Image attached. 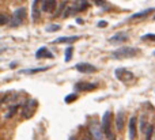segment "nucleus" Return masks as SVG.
I'll return each instance as SVG.
<instances>
[{
	"label": "nucleus",
	"mask_w": 155,
	"mask_h": 140,
	"mask_svg": "<svg viewBox=\"0 0 155 140\" xmlns=\"http://www.w3.org/2000/svg\"><path fill=\"white\" fill-rule=\"evenodd\" d=\"M18 108H19V105H14V106H11L10 110H8V113L5 114V119H10V117H12L14 114H15V112L18 110Z\"/></svg>",
	"instance_id": "5701e85b"
},
{
	"label": "nucleus",
	"mask_w": 155,
	"mask_h": 140,
	"mask_svg": "<svg viewBox=\"0 0 155 140\" xmlns=\"http://www.w3.org/2000/svg\"><path fill=\"white\" fill-rule=\"evenodd\" d=\"M146 122H147V116L146 114H143L142 116V119H140V122H139V125H140V131L142 132H146Z\"/></svg>",
	"instance_id": "aec40b11"
},
{
	"label": "nucleus",
	"mask_w": 155,
	"mask_h": 140,
	"mask_svg": "<svg viewBox=\"0 0 155 140\" xmlns=\"http://www.w3.org/2000/svg\"><path fill=\"white\" fill-rule=\"evenodd\" d=\"M60 30V24H49L46 26V31L52 33V31H59Z\"/></svg>",
	"instance_id": "b1692460"
},
{
	"label": "nucleus",
	"mask_w": 155,
	"mask_h": 140,
	"mask_svg": "<svg viewBox=\"0 0 155 140\" xmlns=\"http://www.w3.org/2000/svg\"><path fill=\"white\" fill-rule=\"evenodd\" d=\"M56 4H57L56 0H44L41 11H44V12H52L56 8Z\"/></svg>",
	"instance_id": "ddd939ff"
},
{
	"label": "nucleus",
	"mask_w": 155,
	"mask_h": 140,
	"mask_svg": "<svg viewBox=\"0 0 155 140\" xmlns=\"http://www.w3.org/2000/svg\"><path fill=\"white\" fill-rule=\"evenodd\" d=\"M71 140H76V139L75 138H71Z\"/></svg>",
	"instance_id": "c85d7f7f"
},
{
	"label": "nucleus",
	"mask_w": 155,
	"mask_h": 140,
	"mask_svg": "<svg viewBox=\"0 0 155 140\" xmlns=\"http://www.w3.org/2000/svg\"><path fill=\"white\" fill-rule=\"evenodd\" d=\"M74 68H75L76 71H79V72H82V73H94V72L98 71V68H97L95 65L90 64V63H78Z\"/></svg>",
	"instance_id": "0eeeda50"
},
{
	"label": "nucleus",
	"mask_w": 155,
	"mask_h": 140,
	"mask_svg": "<svg viewBox=\"0 0 155 140\" xmlns=\"http://www.w3.org/2000/svg\"><path fill=\"white\" fill-rule=\"evenodd\" d=\"M140 53V50L134 46H121V48L116 49L112 53L113 59H128V57H135Z\"/></svg>",
	"instance_id": "f257e3e1"
},
{
	"label": "nucleus",
	"mask_w": 155,
	"mask_h": 140,
	"mask_svg": "<svg viewBox=\"0 0 155 140\" xmlns=\"http://www.w3.org/2000/svg\"><path fill=\"white\" fill-rule=\"evenodd\" d=\"M114 75H116V78L120 82H123V83H129V82H132L135 78L134 73L129 70H127V68H117V70L114 71Z\"/></svg>",
	"instance_id": "39448f33"
},
{
	"label": "nucleus",
	"mask_w": 155,
	"mask_h": 140,
	"mask_svg": "<svg viewBox=\"0 0 155 140\" xmlns=\"http://www.w3.org/2000/svg\"><path fill=\"white\" fill-rule=\"evenodd\" d=\"M72 53H74V48L72 46H68L67 49H65V53H64V60L65 61H71V59H72Z\"/></svg>",
	"instance_id": "6ab92c4d"
},
{
	"label": "nucleus",
	"mask_w": 155,
	"mask_h": 140,
	"mask_svg": "<svg viewBox=\"0 0 155 140\" xmlns=\"http://www.w3.org/2000/svg\"><path fill=\"white\" fill-rule=\"evenodd\" d=\"M113 140H116V138H114V139H113Z\"/></svg>",
	"instance_id": "c756f323"
},
{
	"label": "nucleus",
	"mask_w": 155,
	"mask_h": 140,
	"mask_svg": "<svg viewBox=\"0 0 155 140\" xmlns=\"http://www.w3.org/2000/svg\"><path fill=\"white\" fill-rule=\"evenodd\" d=\"M44 0H33L31 4V19L33 21H38L41 15V10H40V3H42Z\"/></svg>",
	"instance_id": "1a4fd4ad"
},
{
	"label": "nucleus",
	"mask_w": 155,
	"mask_h": 140,
	"mask_svg": "<svg viewBox=\"0 0 155 140\" xmlns=\"http://www.w3.org/2000/svg\"><path fill=\"white\" fill-rule=\"evenodd\" d=\"M79 40V37L78 35H71V37H60V38H57L54 42L56 44H61V42H64V44H72V42H75V41Z\"/></svg>",
	"instance_id": "a211bd4d"
},
{
	"label": "nucleus",
	"mask_w": 155,
	"mask_h": 140,
	"mask_svg": "<svg viewBox=\"0 0 155 140\" xmlns=\"http://www.w3.org/2000/svg\"><path fill=\"white\" fill-rule=\"evenodd\" d=\"M87 8H88V2H87V0H76V2L74 3L71 7H68L67 11H64V12H63V18H67V16H70L71 14L82 12V11L87 10Z\"/></svg>",
	"instance_id": "f03ea898"
},
{
	"label": "nucleus",
	"mask_w": 155,
	"mask_h": 140,
	"mask_svg": "<svg viewBox=\"0 0 155 140\" xmlns=\"http://www.w3.org/2000/svg\"><path fill=\"white\" fill-rule=\"evenodd\" d=\"M98 84L97 83H88V82H78V83L74 86V89L76 91H93V90L97 89Z\"/></svg>",
	"instance_id": "6e6552de"
},
{
	"label": "nucleus",
	"mask_w": 155,
	"mask_h": 140,
	"mask_svg": "<svg viewBox=\"0 0 155 140\" xmlns=\"http://www.w3.org/2000/svg\"><path fill=\"white\" fill-rule=\"evenodd\" d=\"M88 132L91 133L94 140H102L105 135L102 124H98L97 121H90V124H88Z\"/></svg>",
	"instance_id": "20e7f679"
},
{
	"label": "nucleus",
	"mask_w": 155,
	"mask_h": 140,
	"mask_svg": "<svg viewBox=\"0 0 155 140\" xmlns=\"http://www.w3.org/2000/svg\"><path fill=\"white\" fill-rule=\"evenodd\" d=\"M94 3H95L97 5H98V7H104V10H107V4H106V2H105V0H93Z\"/></svg>",
	"instance_id": "393cba45"
},
{
	"label": "nucleus",
	"mask_w": 155,
	"mask_h": 140,
	"mask_svg": "<svg viewBox=\"0 0 155 140\" xmlns=\"http://www.w3.org/2000/svg\"><path fill=\"white\" fill-rule=\"evenodd\" d=\"M143 38H144V40H153V41H155V34H146Z\"/></svg>",
	"instance_id": "a878e982"
},
{
	"label": "nucleus",
	"mask_w": 155,
	"mask_h": 140,
	"mask_svg": "<svg viewBox=\"0 0 155 140\" xmlns=\"http://www.w3.org/2000/svg\"><path fill=\"white\" fill-rule=\"evenodd\" d=\"M128 40V34L127 33H124V31H121V33H117V34H114L113 37H110L109 38V41L112 44H120V42H125V41Z\"/></svg>",
	"instance_id": "f8f14e48"
},
{
	"label": "nucleus",
	"mask_w": 155,
	"mask_h": 140,
	"mask_svg": "<svg viewBox=\"0 0 155 140\" xmlns=\"http://www.w3.org/2000/svg\"><path fill=\"white\" fill-rule=\"evenodd\" d=\"M78 99V94L76 93H74V94H70V95H67V97L64 98V102L65 103H71V102H74V101H76Z\"/></svg>",
	"instance_id": "412c9836"
},
{
	"label": "nucleus",
	"mask_w": 155,
	"mask_h": 140,
	"mask_svg": "<svg viewBox=\"0 0 155 140\" xmlns=\"http://www.w3.org/2000/svg\"><path fill=\"white\" fill-rule=\"evenodd\" d=\"M0 23H2V24H5V23H7V16H5V15H2V16H0Z\"/></svg>",
	"instance_id": "bb28decb"
},
{
	"label": "nucleus",
	"mask_w": 155,
	"mask_h": 140,
	"mask_svg": "<svg viewBox=\"0 0 155 140\" xmlns=\"http://www.w3.org/2000/svg\"><path fill=\"white\" fill-rule=\"evenodd\" d=\"M153 133H154V125H148L147 131H146V140H151Z\"/></svg>",
	"instance_id": "4be33fe9"
},
{
	"label": "nucleus",
	"mask_w": 155,
	"mask_h": 140,
	"mask_svg": "<svg viewBox=\"0 0 155 140\" xmlns=\"http://www.w3.org/2000/svg\"><path fill=\"white\" fill-rule=\"evenodd\" d=\"M35 106H37L35 99H27L26 102H25L23 108H22V117H23V119H30V117L33 116V113H34Z\"/></svg>",
	"instance_id": "423d86ee"
},
{
	"label": "nucleus",
	"mask_w": 155,
	"mask_h": 140,
	"mask_svg": "<svg viewBox=\"0 0 155 140\" xmlns=\"http://www.w3.org/2000/svg\"><path fill=\"white\" fill-rule=\"evenodd\" d=\"M128 132H129V139H131V140L136 139V117H134V116L129 119Z\"/></svg>",
	"instance_id": "9b49d317"
},
{
	"label": "nucleus",
	"mask_w": 155,
	"mask_h": 140,
	"mask_svg": "<svg viewBox=\"0 0 155 140\" xmlns=\"http://www.w3.org/2000/svg\"><path fill=\"white\" fill-rule=\"evenodd\" d=\"M155 11V7L153 8H147V10H143V11H139V12L134 14V15L131 16V19H139V18H146L147 15H150L151 12H154Z\"/></svg>",
	"instance_id": "f3484780"
},
{
	"label": "nucleus",
	"mask_w": 155,
	"mask_h": 140,
	"mask_svg": "<svg viewBox=\"0 0 155 140\" xmlns=\"http://www.w3.org/2000/svg\"><path fill=\"white\" fill-rule=\"evenodd\" d=\"M51 67H38V68H27V70H21L19 73H23V75H34L38 72H44V71H48Z\"/></svg>",
	"instance_id": "2eb2a0df"
},
{
	"label": "nucleus",
	"mask_w": 155,
	"mask_h": 140,
	"mask_svg": "<svg viewBox=\"0 0 155 140\" xmlns=\"http://www.w3.org/2000/svg\"><path fill=\"white\" fill-rule=\"evenodd\" d=\"M124 121H125V114H124V112L120 110L116 114V128H117V131H123Z\"/></svg>",
	"instance_id": "dca6fc26"
},
{
	"label": "nucleus",
	"mask_w": 155,
	"mask_h": 140,
	"mask_svg": "<svg viewBox=\"0 0 155 140\" xmlns=\"http://www.w3.org/2000/svg\"><path fill=\"white\" fill-rule=\"evenodd\" d=\"M106 22H105V21H101V22H98V26L99 27H105V26H106Z\"/></svg>",
	"instance_id": "cd10ccee"
},
{
	"label": "nucleus",
	"mask_w": 155,
	"mask_h": 140,
	"mask_svg": "<svg viewBox=\"0 0 155 140\" xmlns=\"http://www.w3.org/2000/svg\"><path fill=\"white\" fill-rule=\"evenodd\" d=\"M25 18H26V8L21 7V8L14 11L12 18H10V23L8 24L12 27H16V26H19V24H22V22H23Z\"/></svg>",
	"instance_id": "7ed1b4c3"
},
{
	"label": "nucleus",
	"mask_w": 155,
	"mask_h": 140,
	"mask_svg": "<svg viewBox=\"0 0 155 140\" xmlns=\"http://www.w3.org/2000/svg\"><path fill=\"white\" fill-rule=\"evenodd\" d=\"M35 57H37V59H44V57H45V59H52L53 54H52V52H49L48 49H46V46H41V48L35 52Z\"/></svg>",
	"instance_id": "4468645a"
},
{
	"label": "nucleus",
	"mask_w": 155,
	"mask_h": 140,
	"mask_svg": "<svg viewBox=\"0 0 155 140\" xmlns=\"http://www.w3.org/2000/svg\"><path fill=\"white\" fill-rule=\"evenodd\" d=\"M154 54H155V52H154Z\"/></svg>",
	"instance_id": "7c9ffc66"
},
{
	"label": "nucleus",
	"mask_w": 155,
	"mask_h": 140,
	"mask_svg": "<svg viewBox=\"0 0 155 140\" xmlns=\"http://www.w3.org/2000/svg\"><path fill=\"white\" fill-rule=\"evenodd\" d=\"M102 128H104L105 136L107 138L110 135V132H112V129H110V112H106L104 114V117H102Z\"/></svg>",
	"instance_id": "9d476101"
}]
</instances>
